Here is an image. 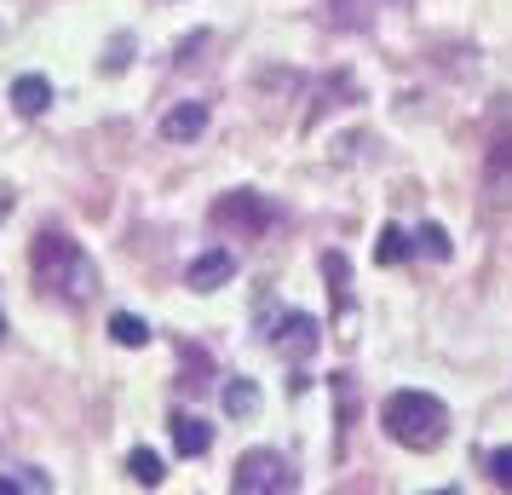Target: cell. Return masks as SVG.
Listing matches in <instances>:
<instances>
[{"label": "cell", "mask_w": 512, "mask_h": 495, "mask_svg": "<svg viewBox=\"0 0 512 495\" xmlns=\"http://www.w3.org/2000/svg\"><path fill=\"white\" fill-rule=\"evenodd\" d=\"M29 277L47 288L52 300H64V306H81V300L98 294V265L87 260V248L70 242L64 231L35 236V248H29Z\"/></svg>", "instance_id": "obj_1"}, {"label": "cell", "mask_w": 512, "mask_h": 495, "mask_svg": "<svg viewBox=\"0 0 512 495\" xmlns=\"http://www.w3.org/2000/svg\"><path fill=\"white\" fill-rule=\"evenodd\" d=\"M380 426H386V438H392L397 449L432 455V449L449 438V409H443V398L409 386V392H392V398L380 403Z\"/></svg>", "instance_id": "obj_2"}, {"label": "cell", "mask_w": 512, "mask_h": 495, "mask_svg": "<svg viewBox=\"0 0 512 495\" xmlns=\"http://www.w3.org/2000/svg\"><path fill=\"white\" fill-rule=\"evenodd\" d=\"M231 490L236 495H288V490H300V478H294V467L282 461L277 449H248L231 472Z\"/></svg>", "instance_id": "obj_3"}, {"label": "cell", "mask_w": 512, "mask_h": 495, "mask_svg": "<svg viewBox=\"0 0 512 495\" xmlns=\"http://www.w3.org/2000/svg\"><path fill=\"white\" fill-rule=\"evenodd\" d=\"M208 219L219 225V231H242V236H259L277 225V208L259 196V190H231V196H219L208 208Z\"/></svg>", "instance_id": "obj_4"}, {"label": "cell", "mask_w": 512, "mask_h": 495, "mask_svg": "<svg viewBox=\"0 0 512 495\" xmlns=\"http://www.w3.org/2000/svg\"><path fill=\"white\" fill-rule=\"evenodd\" d=\"M317 340H323V323H317L311 311H282L277 329H271V346H277L288 363H305V357L317 352Z\"/></svg>", "instance_id": "obj_5"}, {"label": "cell", "mask_w": 512, "mask_h": 495, "mask_svg": "<svg viewBox=\"0 0 512 495\" xmlns=\"http://www.w3.org/2000/svg\"><path fill=\"white\" fill-rule=\"evenodd\" d=\"M231 277H236L231 248H208V254H196V260L185 265V288H196V294H213V288H225Z\"/></svg>", "instance_id": "obj_6"}, {"label": "cell", "mask_w": 512, "mask_h": 495, "mask_svg": "<svg viewBox=\"0 0 512 495\" xmlns=\"http://www.w3.org/2000/svg\"><path fill=\"white\" fill-rule=\"evenodd\" d=\"M484 196L489 208H512V139H495L484 156Z\"/></svg>", "instance_id": "obj_7"}, {"label": "cell", "mask_w": 512, "mask_h": 495, "mask_svg": "<svg viewBox=\"0 0 512 495\" xmlns=\"http://www.w3.org/2000/svg\"><path fill=\"white\" fill-rule=\"evenodd\" d=\"M202 133H208V104H202V98H185V104H173L162 116L167 144H190V139H202Z\"/></svg>", "instance_id": "obj_8"}, {"label": "cell", "mask_w": 512, "mask_h": 495, "mask_svg": "<svg viewBox=\"0 0 512 495\" xmlns=\"http://www.w3.org/2000/svg\"><path fill=\"white\" fill-rule=\"evenodd\" d=\"M12 110H18V116H47L52 110V81L47 75H18V81H12Z\"/></svg>", "instance_id": "obj_9"}, {"label": "cell", "mask_w": 512, "mask_h": 495, "mask_svg": "<svg viewBox=\"0 0 512 495\" xmlns=\"http://www.w3.org/2000/svg\"><path fill=\"white\" fill-rule=\"evenodd\" d=\"M340 104H357V81H351V75H328L323 87H317V104H311L305 127H311L317 116H328V110H340Z\"/></svg>", "instance_id": "obj_10"}, {"label": "cell", "mask_w": 512, "mask_h": 495, "mask_svg": "<svg viewBox=\"0 0 512 495\" xmlns=\"http://www.w3.org/2000/svg\"><path fill=\"white\" fill-rule=\"evenodd\" d=\"M208 444H213L208 421H196V415H173V449H179V455H208Z\"/></svg>", "instance_id": "obj_11"}, {"label": "cell", "mask_w": 512, "mask_h": 495, "mask_svg": "<svg viewBox=\"0 0 512 495\" xmlns=\"http://www.w3.org/2000/svg\"><path fill=\"white\" fill-rule=\"evenodd\" d=\"M374 12H380V0H328V18L340 29H369Z\"/></svg>", "instance_id": "obj_12"}, {"label": "cell", "mask_w": 512, "mask_h": 495, "mask_svg": "<svg viewBox=\"0 0 512 495\" xmlns=\"http://www.w3.org/2000/svg\"><path fill=\"white\" fill-rule=\"evenodd\" d=\"M110 340L127 346V352H139V346H150V323L133 317V311H116V317H110Z\"/></svg>", "instance_id": "obj_13"}, {"label": "cell", "mask_w": 512, "mask_h": 495, "mask_svg": "<svg viewBox=\"0 0 512 495\" xmlns=\"http://www.w3.org/2000/svg\"><path fill=\"white\" fill-rule=\"evenodd\" d=\"M259 409V386L248 375H231V386H225V415H236V421H248Z\"/></svg>", "instance_id": "obj_14"}, {"label": "cell", "mask_w": 512, "mask_h": 495, "mask_svg": "<svg viewBox=\"0 0 512 495\" xmlns=\"http://www.w3.org/2000/svg\"><path fill=\"white\" fill-rule=\"evenodd\" d=\"M127 472L139 478L144 490H156V484L167 478V472H162V455H156V449H133V455H127Z\"/></svg>", "instance_id": "obj_15"}, {"label": "cell", "mask_w": 512, "mask_h": 495, "mask_svg": "<svg viewBox=\"0 0 512 495\" xmlns=\"http://www.w3.org/2000/svg\"><path fill=\"white\" fill-rule=\"evenodd\" d=\"M323 271H328V283H334V306L346 311L351 306V265H346V254H323Z\"/></svg>", "instance_id": "obj_16"}, {"label": "cell", "mask_w": 512, "mask_h": 495, "mask_svg": "<svg viewBox=\"0 0 512 495\" xmlns=\"http://www.w3.org/2000/svg\"><path fill=\"white\" fill-rule=\"evenodd\" d=\"M415 248L426 254V260H449V254H455V242H449V231H443V225H420Z\"/></svg>", "instance_id": "obj_17"}, {"label": "cell", "mask_w": 512, "mask_h": 495, "mask_svg": "<svg viewBox=\"0 0 512 495\" xmlns=\"http://www.w3.org/2000/svg\"><path fill=\"white\" fill-rule=\"evenodd\" d=\"M52 478L47 472H12V478H0V495H47Z\"/></svg>", "instance_id": "obj_18"}, {"label": "cell", "mask_w": 512, "mask_h": 495, "mask_svg": "<svg viewBox=\"0 0 512 495\" xmlns=\"http://www.w3.org/2000/svg\"><path fill=\"white\" fill-rule=\"evenodd\" d=\"M374 260H380V265L409 260V236L397 231V225H386V231H380V248H374Z\"/></svg>", "instance_id": "obj_19"}, {"label": "cell", "mask_w": 512, "mask_h": 495, "mask_svg": "<svg viewBox=\"0 0 512 495\" xmlns=\"http://www.w3.org/2000/svg\"><path fill=\"white\" fill-rule=\"evenodd\" d=\"M489 478H495L501 490H512V444H507V449H495V455H489Z\"/></svg>", "instance_id": "obj_20"}, {"label": "cell", "mask_w": 512, "mask_h": 495, "mask_svg": "<svg viewBox=\"0 0 512 495\" xmlns=\"http://www.w3.org/2000/svg\"><path fill=\"white\" fill-rule=\"evenodd\" d=\"M127 58H133V41H110V58H104V70H110V75L127 70Z\"/></svg>", "instance_id": "obj_21"}, {"label": "cell", "mask_w": 512, "mask_h": 495, "mask_svg": "<svg viewBox=\"0 0 512 495\" xmlns=\"http://www.w3.org/2000/svg\"><path fill=\"white\" fill-rule=\"evenodd\" d=\"M0 340H6V317H0Z\"/></svg>", "instance_id": "obj_22"}]
</instances>
